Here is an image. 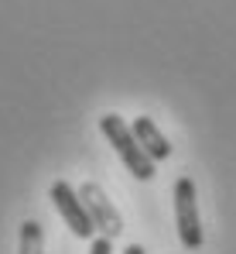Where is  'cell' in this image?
I'll return each mask as SVG.
<instances>
[{
	"label": "cell",
	"instance_id": "cell-3",
	"mask_svg": "<svg viewBox=\"0 0 236 254\" xmlns=\"http://www.w3.org/2000/svg\"><path fill=\"white\" fill-rule=\"evenodd\" d=\"M79 199H82V206L89 210V220H93V227L103 234V237H120L123 234V220H120L117 206L110 203V196L96 186V182H86V186H79Z\"/></svg>",
	"mask_w": 236,
	"mask_h": 254
},
{
	"label": "cell",
	"instance_id": "cell-2",
	"mask_svg": "<svg viewBox=\"0 0 236 254\" xmlns=\"http://www.w3.org/2000/svg\"><path fill=\"white\" fill-rule=\"evenodd\" d=\"M175 223H178V237L189 251H198L205 244V230H202V213H198V196L195 182L189 175L175 179Z\"/></svg>",
	"mask_w": 236,
	"mask_h": 254
},
{
	"label": "cell",
	"instance_id": "cell-5",
	"mask_svg": "<svg viewBox=\"0 0 236 254\" xmlns=\"http://www.w3.org/2000/svg\"><path fill=\"white\" fill-rule=\"evenodd\" d=\"M130 130H134V137L141 141V148H144V151H147L154 162L171 158V144H168V137H164V134L154 127V121H151V117H137Z\"/></svg>",
	"mask_w": 236,
	"mask_h": 254
},
{
	"label": "cell",
	"instance_id": "cell-1",
	"mask_svg": "<svg viewBox=\"0 0 236 254\" xmlns=\"http://www.w3.org/2000/svg\"><path fill=\"white\" fill-rule=\"evenodd\" d=\"M99 130L106 134V141L113 144V151L120 155V162L127 165V172L134 175V179H141V182H147V179H154V158L141 148V141L134 137V130L127 127L123 117L117 114H103L99 117Z\"/></svg>",
	"mask_w": 236,
	"mask_h": 254
},
{
	"label": "cell",
	"instance_id": "cell-6",
	"mask_svg": "<svg viewBox=\"0 0 236 254\" xmlns=\"http://www.w3.org/2000/svg\"><path fill=\"white\" fill-rule=\"evenodd\" d=\"M17 254H45V234H41L38 220H24L21 223V248Z\"/></svg>",
	"mask_w": 236,
	"mask_h": 254
},
{
	"label": "cell",
	"instance_id": "cell-8",
	"mask_svg": "<svg viewBox=\"0 0 236 254\" xmlns=\"http://www.w3.org/2000/svg\"><path fill=\"white\" fill-rule=\"evenodd\" d=\"M123 254H147V251H144L141 244H127V248H123Z\"/></svg>",
	"mask_w": 236,
	"mask_h": 254
},
{
	"label": "cell",
	"instance_id": "cell-7",
	"mask_svg": "<svg viewBox=\"0 0 236 254\" xmlns=\"http://www.w3.org/2000/svg\"><path fill=\"white\" fill-rule=\"evenodd\" d=\"M89 254H113V241L110 237H93V244H89Z\"/></svg>",
	"mask_w": 236,
	"mask_h": 254
},
{
	"label": "cell",
	"instance_id": "cell-4",
	"mask_svg": "<svg viewBox=\"0 0 236 254\" xmlns=\"http://www.w3.org/2000/svg\"><path fill=\"white\" fill-rule=\"evenodd\" d=\"M51 203H55V210L62 213V220L69 223V230H72L76 237H82V241H93V237H96V227H93V220H89V210L82 206L79 192L69 182H55V186H51Z\"/></svg>",
	"mask_w": 236,
	"mask_h": 254
}]
</instances>
